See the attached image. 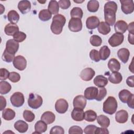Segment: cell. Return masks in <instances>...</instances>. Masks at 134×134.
<instances>
[{
    "instance_id": "obj_1",
    "label": "cell",
    "mask_w": 134,
    "mask_h": 134,
    "mask_svg": "<svg viewBox=\"0 0 134 134\" xmlns=\"http://www.w3.org/2000/svg\"><path fill=\"white\" fill-rule=\"evenodd\" d=\"M117 7V4L114 1H108L105 4L104 18L106 23L109 26H113L115 23Z\"/></svg>"
},
{
    "instance_id": "obj_2",
    "label": "cell",
    "mask_w": 134,
    "mask_h": 134,
    "mask_svg": "<svg viewBox=\"0 0 134 134\" xmlns=\"http://www.w3.org/2000/svg\"><path fill=\"white\" fill-rule=\"evenodd\" d=\"M66 22L65 17L61 14H57L53 17L50 26L51 31L55 35L60 34Z\"/></svg>"
},
{
    "instance_id": "obj_3",
    "label": "cell",
    "mask_w": 134,
    "mask_h": 134,
    "mask_svg": "<svg viewBox=\"0 0 134 134\" xmlns=\"http://www.w3.org/2000/svg\"><path fill=\"white\" fill-rule=\"evenodd\" d=\"M118 107L117 102L113 96H109L103 103V111L109 115L115 113Z\"/></svg>"
},
{
    "instance_id": "obj_4",
    "label": "cell",
    "mask_w": 134,
    "mask_h": 134,
    "mask_svg": "<svg viewBox=\"0 0 134 134\" xmlns=\"http://www.w3.org/2000/svg\"><path fill=\"white\" fill-rule=\"evenodd\" d=\"M43 99L41 96L35 93H30L28 99V106L32 109H38L42 104Z\"/></svg>"
},
{
    "instance_id": "obj_5",
    "label": "cell",
    "mask_w": 134,
    "mask_h": 134,
    "mask_svg": "<svg viewBox=\"0 0 134 134\" xmlns=\"http://www.w3.org/2000/svg\"><path fill=\"white\" fill-rule=\"evenodd\" d=\"M10 100L13 106L16 107H21L25 102L24 94L19 92H15L11 96Z\"/></svg>"
},
{
    "instance_id": "obj_6",
    "label": "cell",
    "mask_w": 134,
    "mask_h": 134,
    "mask_svg": "<svg viewBox=\"0 0 134 134\" xmlns=\"http://www.w3.org/2000/svg\"><path fill=\"white\" fill-rule=\"evenodd\" d=\"M68 27L72 32H79L82 29V22L81 19L77 18H71L68 24Z\"/></svg>"
},
{
    "instance_id": "obj_7",
    "label": "cell",
    "mask_w": 134,
    "mask_h": 134,
    "mask_svg": "<svg viewBox=\"0 0 134 134\" xmlns=\"http://www.w3.org/2000/svg\"><path fill=\"white\" fill-rule=\"evenodd\" d=\"M124 36L122 34L116 32L108 39V43L112 47H116L120 45L124 41Z\"/></svg>"
},
{
    "instance_id": "obj_8",
    "label": "cell",
    "mask_w": 134,
    "mask_h": 134,
    "mask_svg": "<svg viewBox=\"0 0 134 134\" xmlns=\"http://www.w3.org/2000/svg\"><path fill=\"white\" fill-rule=\"evenodd\" d=\"M121 9L125 14H130L134 10V4L132 0H120Z\"/></svg>"
},
{
    "instance_id": "obj_9",
    "label": "cell",
    "mask_w": 134,
    "mask_h": 134,
    "mask_svg": "<svg viewBox=\"0 0 134 134\" xmlns=\"http://www.w3.org/2000/svg\"><path fill=\"white\" fill-rule=\"evenodd\" d=\"M13 63L15 68L19 71L24 70L27 66V61L25 58L22 55L16 57Z\"/></svg>"
},
{
    "instance_id": "obj_10",
    "label": "cell",
    "mask_w": 134,
    "mask_h": 134,
    "mask_svg": "<svg viewBox=\"0 0 134 134\" xmlns=\"http://www.w3.org/2000/svg\"><path fill=\"white\" fill-rule=\"evenodd\" d=\"M68 103L65 99L60 98L55 102V109L59 114H64L68 110Z\"/></svg>"
},
{
    "instance_id": "obj_11",
    "label": "cell",
    "mask_w": 134,
    "mask_h": 134,
    "mask_svg": "<svg viewBox=\"0 0 134 134\" xmlns=\"http://www.w3.org/2000/svg\"><path fill=\"white\" fill-rule=\"evenodd\" d=\"M95 72L94 70L91 68H86L82 70L80 76L81 79L84 81H90L94 76Z\"/></svg>"
},
{
    "instance_id": "obj_12",
    "label": "cell",
    "mask_w": 134,
    "mask_h": 134,
    "mask_svg": "<svg viewBox=\"0 0 134 134\" xmlns=\"http://www.w3.org/2000/svg\"><path fill=\"white\" fill-rule=\"evenodd\" d=\"M86 99L82 95H79L75 96L73 101L74 108H79L84 109L86 105Z\"/></svg>"
},
{
    "instance_id": "obj_13",
    "label": "cell",
    "mask_w": 134,
    "mask_h": 134,
    "mask_svg": "<svg viewBox=\"0 0 134 134\" xmlns=\"http://www.w3.org/2000/svg\"><path fill=\"white\" fill-rule=\"evenodd\" d=\"M98 89L95 86L87 87L84 91V97L88 100L95 99L98 94Z\"/></svg>"
},
{
    "instance_id": "obj_14",
    "label": "cell",
    "mask_w": 134,
    "mask_h": 134,
    "mask_svg": "<svg viewBox=\"0 0 134 134\" xmlns=\"http://www.w3.org/2000/svg\"><path fill=\"white\" fill-rule=\"evenodd\" d=\"M19 42L14 39H9L6 42L5 49L12 53L15 54L19 49Z\"/></svg>"
},
{
    "instance_id": "obj_15",
    "label": "cell",
    "mask_w": 134,
    "mask_h": 134,
    "mask_svg": "<svg viewBox=\"0 0 134 134\" xmlns=\"http://www.w3.org/2000/svg\"><path fill=\"white\" fill-rule=\"evenodd\" d=\"M99 24L98 17L95 16L88 17L86 20V26L88 29L93 30L96 28Z\"/></svg>"
},
{
    "instance_id": "obj_16",
    "label": "cell",
    "mask_w": 134,
    "mask_h": 134,
    "mask_svg": "<svg viewBox=\"0 0 134 134\" xmlns=\"http://www.w3.org/2000/svg\"><path fill=\"white\" fill-rule=\"evenodd\" d=\"M71 115L72 118L76 121H81L84 119V112L81 108H74Z\"/></svg>"
},
{
    "instance_id": "obj_17",
    "label": "cell",
    "mask_w": 134,
    "mask_h": 134,
    "mask_svg": "<svg viewBox=\"0 0 134 134\" xmlns=\"http://www.w3.org/2000/svg\"><path fill=\"white\" fill-rule=\"evenodd\" d=\"M128 119V113L125 110H120L115 114L116 121L120 124H124L127 121Z\"/></svg>"
},
{
    "instance_id": "obj_18",
    "label": "cell",
    "mask_w": 134,
    "mask_h": 134,
    "mask_svg": "<svg viewBox=\"0 0 134 134\" xmlns=\"http://www.w3.org/2000/svg\"><path fill=\"white\" fill-rule=\"evenodd\" d=\"M18 8L21 14H27L31 9V3L27 0L19 1L18 4Z\"/></svg>"
},
{
    "instance_id": "obj_19",
    "label": "cell",
    "mask_w": 134,
    "mask_h": 134,
    "mask_svg": "<svg viewBox=\"0 0 134 134\" xmlns=\"http://www.w3.org/2000/svg\"><path fill=\"white\" fill-rule=\"evenodd\" d=\"M127 23L122 20H119L117 21L114 25V29L116 32L122 34L127 31Z\"/></svg>"
},
{
    "instance_id": "obj_20",
    "label": "cell",
    "mask_w": 134,
    "mask_h": 134,
    "mask_svg": "<svg viewBox=\"0 0 134 134\" xmlns=\"http://www.w3.org/2000/svg\"><path fill=\"white\" fill-rule=\"evenodd\" d=\"M4 31L6 35L13 36L16 32L19 31V27L16 24L9 23L5 26Z\"/></svg>"
},
{
    "instance_id": "obj_21",
    "label": "cell",
    "mask_w": 134,
    "mask_h": 134,
    "mask_svg": "<svg viewBox=\"0 0 134 134\" xmlns=\"http://www.w3.org/2000/svg\"><path fill=\"white\" fill-rule=\"evenodd\" d=\"M117 55L122 62H123L124 63H126L128 61L129 58V50L125 48H121L118 51Z\"/></svg>"
},
{
    "instance_id": "obj_22",
    "label": "cell",
    "mask_w": 134,
    "mask_h": 134,
    "mask_svg": "<svg viewBox=\"0 0 134 134\" xmlns=\"http://www.w3.org/2000/svg\"><path fill=\"white\" fill-rule=\"evenodd\" d=\"M55 119V116L52 111H47L43 113L41 116V120L43 121L47 124L53 123Z\"/></svg>"
},
{
    "instance_id": "obj_23",
    "label": "cell",
    "mask_w": 134,
    "mask_h": 134,
    "mask_svg": "<svg viewBox=\"0 0 134 134\" xmlns=\"http://www.w3.org/2000/svg\"><path fill=\"white\" fill-rule=\"evenodd\" d=\"M14 128L19 132L24 133L27 131L28 129V125L25 121L19 120L15 122Z\"/></svg>"
},
{
    "instance_id": "obj_24",
    "label": "cell",
    "mask_w": 134,
    "mask_h": 134,
    "mask_svg": "<svg viewBox=\"0 0 134 134\" xmlns=\"http://www.w3.org/2000/svg\"><path fill=\"white\" fill-rule=\"evenodd\" d=\"M108 79L102 75H97L94 79V84L98 87H103L108 83Z\"/></svg>"
},
{
    "instance_id": "obj_25",
    "label": "cell",
    "mask_w": 134,
    "mask_h": 134,
    "mask_svg": "<svg viewBox=\"0 0 134 134\" xmlns=\"http://www.w3.org/2000/svg\"><path fill=\"white\" fill-rule=\"evenodd\" d=\"M108 69L113 72H118L120 69V64L119 62L115 58L110 59L107 64Z\"/></svg>"
},
{
    "instance_id": "obj_26",
    "label": "cell",
    "mask_w": 134,
    "mask_h": 134,
    "mask_svg": "<svg viewBox=\"0 0 134 134\" xmlns=\"http://www.w3.org/2000/svg\"><path fill=\"white\" fill-rule=\"evenodd\" d=\"M108 80L111 83L117 84L122 81V76L120 73L118 72H113L109 75Z\"/></svg>"
},
{
    "instance_id": "obj_27",
    "label": "cell",
    "mask_w": 134,
    "mask_h": 134,
    "mask_svg": "<svg viewBox=\"0 0 134 134\" xmlns=\"http://www.w3.org/2000/svg\"><path fill=\"white\" fill-rule=\"evenodd\" d=\"M97 27L98 32L103 35H106L108 34L110 31V26L106 22L102 21L99 23Z\"/></svg>"
},
{
    "instance_id": "obj_28",
    "label": "cell",
    "mask_w": 134,
    "mask_h": 134,
    "mask_svg": "<svg viewBox=\"0 0 134 134\" xmlns=\"http://www.w3.org/2000/svg\"><path fill=\"white\" fill-rule=\"evenodd\" d=\"M15 112L10 108L4 109L2 111V117L6 120H11L15 117Z\"/></svg>"
},
{
    "instance_id": "obj_29",
    "label": "cell",
    "mask_w": 134,
    "mask_h": 134,
    "mask_svg": "<svg viewBox=\"0 0 134 134\" xmlns=\"http://www.w3.org/2000/svg\"><path fill=\"white\" fill-rule=\"evenodd\" d=\"M132 93L127 90H122L120 91L118 94V96L121 102L127 103L129 98L132 95Z\"/></svg>"
},
{
    "instance_id": "obj_30",
    "label": "cell",
    "mask_w": 134,
    "mask_h": 134,
    "mask_svg": "<svg viewBox=\"0 0 134 134\" xmlns=\"http://www.w3.org/2000/svg\"><path fill=\"white\" fill-rule=\"evenodd\" d=\"M97 121L98 124L102 127L107 128L110 125V119L104 115H100L97 117Z\"/></svg>"
},
{
    "instance_id": "obj_31",
    "label": "cell",
    "mask_w": 134,
    "mask_h": 134,
    "mask_svg": "<svg viewBox=\"0 0 134 134\" xmlns=\"http://www.w3.org/2000/svg\"><path fill=\"white\" fill-rule=\"evenodd\" d=\"M47 124L42 120L38 121L35 125V130L38 133L44 132L47 130Z\"/></svg>"
},
{
    "instance_id": "obj_32",
    "label": "cell",
    "mask_w": 134,
    "mask_h": 134,
    "mask_svg": "<svg viewBox=\"0 0 134 134\" xmlns=\"http://www.w3.org/2000/svg\"><path fill=\"white\" fill-rule=\"evenodd\" d=\"M48 8L52 14H57L59 11V5L58 2L54 0L50 1L49 3Z\"/></svg>"
},
{
    "instance_id": "obj_33",
    "label": "cell",
    "mask_w": 134,
    "mask_h": 134,
    "mask_svg": "<svg viewBox=\"0 0 134 134\" xmlns=\"http://www.w3.org/2000/svg\"><path fill=\"white\" fill-rule=\"evenodd\" d=\"M19 15L15 10H10L7 14V19L10 23L16 24L19 20Z\"/></svg>"
},
{
    "instance_id": "obj_34",
    "label": "cell",
    "mask_w": 134,
    "mask_h": 134,
    "mask_svg": "<svg viewBox=\"0 0 134 134\" xmlns=\"http://www.w3.org/2000/svg\"><path fill=\"white\" fill-rule=\"evenodd\" d=\"M99 2L96 0L89 1L87 4V10L91 13L96 12L99 8Z\"/></svg>"
},
{
    "instance_id": "obj_35",
    "label": "cell",
    "mask_w": 134,
    "mask_h": 134,
    "mask_svg": "<svg viewBox=\"0 0 134 134\" xmlns=\"http://www.w3.org/2000/svg\"><path fill=\"white\" fill-rule=\"evenodd\" d=\"M99 54L101 60H106L110 54V50L107 46H104L100 48Z\"/></svg>"
},
{
    "instance_id": "obj_36",
    "label": "cell",
    "mask_w": 134,
    "mask_h": 134,
    "mask_svg": "<svg viewBox=\"0 0 134 134\" xmlns=\"http://www.w3.org/2000/svg\"><path fill=\"white\" fill-rule=\"evenodd\" d=\"M38 17L41 20L43 21H47L51 18L52 14L48 9H42L39 12Z\"/></svg>"
},
{
    "instance_id": "obj_37",
    "label": "cell",
    "mask_w": 134,
    "mask_h": 134,
    "mask_svg": "<svg viewBox=\"0 0 134 134\" xmlns=\"http://www.w3.org/2000/svg\"><path fill=\"white\" fill-rule=\"evenodd\" d=\"M96 112L93 110H88L84 113V119L88 122H93L97 118Z\"/></svg>"
},
{
    "instance_id": "obj_38",
    "label": "cell",
    "mask_w": 134,
    "mask_h": 134,
    "mask_svg": "<svg viewBox=\"0 0 134 134\" xmlns=\"http://www.w3.org/2000/svg\"><path fill=\"white\" fill-rule=\"evenodd\" d=\"M12 88L11 85L7 82L2 81L0 82V93L2 95L7 94Z\"/></svg>"
},
{
    "instance_id": "obj_39",
    "label": "cell",
    "mask_w": 134,
    "mask_h": 134,
    "mask_svg": "<svg viewBox=\"0 0 134 134\" xmlns=\"http://www.w3.org/2000/svg\"><path fill=\"white\" fill-rule=\"evenodd\" d=\"M83 12L82 9L78 7H73L70 12V16L72 18H77L81 19L83 17Z\"/></svg>"
},
{
    "instance_id": "obj_40",
    "label": "cell",
    "mask_w": 134,
    "mask_h": 134,
    "mask_svg": "<svg viewBox=\"0 0 134 134\" xmlns=\"http://www.w3.org/2000/svg\"><path fill=\"white\" fill-rule=\"evenodd\" d=\"M15 54L12 53L8 52L7 50L5 49L4 52L2 54V60L6 62L10 63L14 60V59L15 58Z\"/></svg>"
},
{
    "instance_id": "obj_41",
    "label": "cell",
    "mask_w": 134,
    "mask_h": 134,
    "mask_svg": "<svg viewBox=\"0 0 134 134\" xmlns=\"http://www.w3.org/2000/svg\"><path fill=\"white\" fill-rule=\"evenodd\" d=\"M90 43L94 47H99L102 44V39L98 35H92L90 39Z\"/></svg>"
},
{
    "instance_id": "obj_42",
    "label": "cell",
    "mask_w": 134,
    "mask_h": 134,
    "mask_svg": "<svg viewBox=\"0 0 134 134\" xmlns=\"http://www.w3.org/2000/svg\"><path fill=\"white\" fill-rule=\"evenodd\" d=\"M23 117L25 121L31 122L35 119V115L31 111L25 110L23 112Z\"/></svg>"
},
{
    "instance_id": "obj_43",
    "label": "cell",
    "mask_w": 134,
    "mask_h": 134,
    "mask_svg": "<svg viewBox=\"0 0 134 134\" xmlns=\"http://www.w3.org/2000/svg\"><path fill=\"white\" fill-rule=\"evenodd\" d=\"M13 38L16 41L18 42H21L26 39V35L24 32L19 31L13 36Z\"/></svg>"
},
{
    "instance_id": "obj_44",
    "label": "cell",
    "mask_w": 134,
    "mask_h": 134,
    "mask_svg": "<svg viewBox=\"0 0 134 134\" xmlns=\"http://www.w3.org/2000/svg\"><path fill=\"white\" fill-rule=\"evenodd\" d=\"M107 94V90L105 88L103 87H99L98 91V94L95 98V99L97 101H101L106 96Z\"/></svg>"
},
{
    "instance_id": "obj_45",
    "label": "cell",
    "mask_w": 134,
    "mask_h": 134,
    "mask_svg": "<svg viewBox=\"0 0 134 134\" xmlns=\"http://www.w3.org/2000/svg\"><path fill=\"white\" fill-rule=\"evenodd\" d=\"M8 79L13 83H16L20 81V74L15 72H12L9 73Z\"/></svg>"
},
{
    "instance_id": "obj_46",
    "label": "cell",
    "mask_w": 134,
    "mask_h": 134,
    "mask_svg": "<svg viewBox=\"0 0 134 134\" xmlns=\"http://www.w3.org/2000/svg\"><path fill=\"white\" fill-rule=\"evenodd\" d=\"M90 57L91 59L95 62H98L100 60V57L99 52L95 50L92 49L90 52Z\"/></svg>"
},
{
    "instance_id": "obj_47",
    "label": "cell",
    "mask_w": 134,
    "mask_h": 134,
    "mask_svg": "<svg viewBox=\"0 0 134 134\" xmlns=\"http://www.w3.org/2000/svg\"><path fill=\"white\" fill-rule=\"evenodd\" d=\"M50 133L51 134H54V133H57V134H64V129L59 126H55L53 127L50 131Z\"/></svg>"
},
{
    "instance_id": "obj_48",
    "label": "cell",
    "mask_w": 134,
    "mask_h": 134,
    "mask_svg": "<svg viewBox=\"0 0 134 134\" xmlns=\"http://www.w3.org/2000/svg\"><path fill=\"white\" fill-rule=\"evenodd\" d=\"M97 128L94 125H89L84 128V132L86 134H94Z\"/></svg>"
},
{
    "instance_id": "obj_49",
    "label": "cell",
    "mask_w": 134,
    "mask_h": 134,
    "mask_svg": "<svg viewBox=\"0 0 134 134\" xmlns=\"http://www.w3.org/2000/svg\"><path fill=\"white\" fill-rule=\"evenodd\" d=\"M83 133V131L82 129L77 126H73L69 128V133L72 134V133H80L82 134Z\"/></svg>"
},
{
    "instance_id": "obj_50",
    "label": "cell",
    "mask_w": 134,
    "mask_h": 134,
    "mask_svg": "<svg viewBox=\"0 0 134 134\" xmlns=\"http://www.w3.org/2000/svg\"><path fill=\"white\" fill-rule=\"evenodd\" d=\"M58 4L62 9H66L71 6V2L69 0H60L58 2Z\"/></svg>"
},
{
    "instance_id": "obj_51",
    "label": "cell",
    "mask_w": 134,
    "mask_h": 134,
    "mask_svg": "<svg viewBox=\"0 0 134 134\" xmlns=\"http://www.w3.org/2000/svg\"><path fill=\"white\" fill-rule=\"evenodd\" d=\"M9 73L8 71L5 68H1L0 69V80H5L8 78Z\"/></svg>"
},
{
    "instance_id": "obj_52",
    "label": "cell",
    "mask_w": 134,
    "mask_h": 134,
    "mask_svg": "<svg viewBox=\"0 0 134 134\" xmlns=\"http://www.w3.org/2000/svg\"><path fill=\"white\" fill-rule=\"evenodd\" d=\"M95 134H108L109 131L107 128L97 127L95 131Z\"/></svg>"
},
{
    "instance_id": "obj_53",
    "label": "cell",
    "mask_w": 134,
    "mask_h": 134,
    "mask_svg": "<svg viewBox=\"0 0 134 134\" xmlns=\"http://www.w3.org/2000/svg\"><path fill=\"white\" fill-rule=\"evenodd\" d=\"M133 80H134V76L133 75H131L130 76H129L127 79L126 83L129 87H134Z\"/></svg>"
},
{
    "instance_id": "obj_54",
    "label": "cell",
    "mask_w": 134,
    "mask_h": 134,
    "mask_svg": "<svg viewBox=\"0 0 134 134\" xmlns=\"http://www.w3.org/2000/svg\"><path fill=\"white\" fill-rule=\"evenodd\" d=\"M1 100V108L0 110H3L6 106V100L5 97L3 96H0Z\"/></svg>"
},
{
    "instance_id": "obj_55",
    "label": "cell",
    "mask_w": 134,
    "mask_h": 134,
    "mask_svg": "<svg viewBox=\"0 0 134 134\" xmlns=\"http://www.w3.org/2000/svg\"><path fill=\"white\" fill-rule=\"evenodd\" d=\"M133 97H134V95L132 94V95L131 96V97L129 98V99H128V100L127 102L128 106L132 109H133V108H134V107H133Z\"/></svg>"
},
{
    "instance_id": "obj_56",
    "label": "cell",
    "mask_w": 134,
    "mask_h": 134,
    "mask_svg": "<svg viewBox=\"0 0 134 134\" xmlns=\"http://www.w3.org/2000/svg\"><path fill=\"white\" fill-rule=\"evenodd\" d=\"M127 29L129 31V33L134 34V27H133V22H131L128 25Z\"/></svg>"
},
{
    "instance_id": "obj_57",
    "label": "cell",
    "mask_w": 134,
    "mask_h": 134,
    "mask_svg": "<svg viewBox=\"0 0 134 134\" xmlns=\"http://www.w3.org/2000/svg\"><path fill=\"white\" fill-rule=\"evenodd\" d=\"M133 37H134V34L129 33L128 40L129 42L131 44H133Z\"/></svg>"
}]
</instances>
